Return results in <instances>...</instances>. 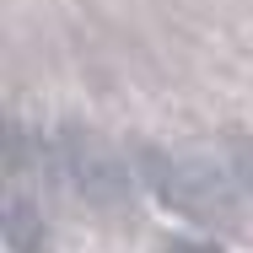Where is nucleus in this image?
<instances>
[{
  "label": "nucleus",
  "instance_id": "1",
  "mask_svg": "<svg viewBox=\"0 0 253 253\" xmlns=\"http://www.w3.org/2000/svg\"><path fill=\"white\" fill-rule=\"evenodd\" d=\"M43 167L102 221L135 215L140 205V167L86 124H54L43 135Z\"/></svg>",
  "mask_w": 253,
  "mask_h": 253
},
{
  "label": "nucleus",
  "instance_id": "2",
  "mask_svg": "<svg viewBox=\"0 0 253 253\" xmlns=\"http://www.w3.org/2000/svg\"><path fill=\"white\" fill-rule=\"evenodd\" d=\"M135 167H140V183H146L172 215H183V221H194V226H237V221H243V205H237V189H243V183H232L215 162L189 156V151L140 146V151H135Z\"/></svg>",
  "mask_w": 253,
  "mask_h": 253
},
{
  "label": "nucleus",
  "instance_id": "3",
  "mask_svg": "<svg viewBox=\"0 0 253 253\" xmlns=\"http://www.w3.org/2000/svg\"><path fill=\"white\" fill-rule=\"evenodd\" d=\"M5 248L11 253H54V232L43 221V205L22 183H11V194H5Z\"/></svg>",
  "mask_w": 253,
  "mask_h": 253
},
{
  "label": "nucleus",
  "instance_id": "4",
  "mask_svg": "<svg viewBox=\"0 0 253 253\" xmlns=\"http://www.w3.org/2000/svg\"><path fill=\"white\" fill-rule=\"evenodd\" d=\"M232 178L243 183V194L253 200V135H237L232 140Z\"/></svg>",
  "mask_w": 253,
  "mask_h": 253
},
{
  "label": "nucleus",
  "instance_id": "5",
  "mask_svg": "<svg viewBox=\"0 0 253 253\" xmlns=\"http://www.w3.org/2000/svg\"><path fill=\"white\" fill-rule=\"evenodd\" d=\"M167 253H215V248H200V243H167Z\"/></svg>",
  "mask_w": 253,
  "mask_h": 253
}]
</instances>
